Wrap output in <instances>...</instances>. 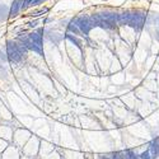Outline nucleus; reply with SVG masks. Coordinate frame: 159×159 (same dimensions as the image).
<instances>
[{
	"label": "nucleus",
	"instance_id": "f257e3e1",
	"mask_svg": "<svg viewBox=\"0 0 159 159\" xmlns=\"http://www.w3.org/2000/svg\"><path fill=\"white\" fill-rule=\"evenodd\" d=\"M145 23V14L141 12H124L119 14V24L120 26H130L136 31L142 28Z\"/></svg>",
	"mask_w": 159,
	"mask_h": 159
},
{
	"label": "nucleus",
	"instance_id": "f03ea898",
	"mask_svg": "<svg viewBox=\"0 0 159 159\" xmlns=\"http://www.w3.org/2000/svg\"><path fill=\"white\" fill-rule=\"evenodd\" d=\"M94 27H101L103 29H113L119 24V14L116 13H95L90 15Z\"/></svg>",
	"mask_w": 159,
	"mask_h": 159
},
{
	"label": "nucleus",
	"instance_id": "7ed1b4c3",
	"mask_svg": "<svg viewBox=\"0 0 159 159\" xmlns=\"http://www.w3.org/2000/svg\"><path fill=\"white\" fill-rule=\"evenodd\" d=\"M27 52V48L21 43H17L14 41L7 42V54L12 62H21L24 59Z\"/></svg>",
	"mask_w": 159,
	"mask_h": 159
},
{
	"label": "nucleus",
	"instance_id": "20e7f679",
	"mask_svg": "<svg viewBox=\"0 0 159 159\" xmlns=\"http://www.w3.org/2000/svg\"><path fill=\"white\" fill-rule=\"evenodd\" d=\"M76 23V26L79 27V29L81 31V33L84 36H87L90 32V29L94 27V23H93L92 18L90 17H79L76 19H74Z\"/></svg>",
	"mask_w": 159,
	"mask_h": 159
},
{
	"label": "nucleus",
	"instance_id": "39448f33",
	"mask_svg": "<svg viewBox=\"0 0 159 159\" xmlns=\"http://www.w3.org/2000/svg\"><path fill=\"white\" fill-rule=\"evenodd\" d=\"M19 41H21L22 45H23L27 50H31V51H33V52H37L38 55H43L42 48H40L37 45H34L28 36H23V37H21V36H19Z\"/></svg>",
	"mask_w": 159,
	"mask_h": 159
},
{
	"label": "nucleus",
	"instance_id": "423d86ee",
	"mask_svg": "<svg viewBox=\"0 0 159 159\" xmlns=\"http://www.w3.org/2000/svg\"><path fill=\"white\" fill-rule=\"evenodd\" d=\"M42 31L43 29H38L37 32H32V33L28 34V37L31 38V41L34 43V45H37L40 48H42Z\"/></svg>",
	"mask_w": 159,
	"mask_h": 159
},
{
	"label": "nucleus",
	"instance_id": "0eeeda50",
	"mask_svg": "<svg viewBox=\"0 0 159 159\" xmlns=\"http://www.w3.org/2000/svg\"><path fill=\"white\" fill-rule=\"evenodd\" d=\"M149 152H150V154H152L153 159L159 157V140H158V139H155V140H153L152 142H150Z\"/></svg>",
	"mask_w": 159,
	"mask_h": 159
},
{
	"label": "nucleus",
	"instance_id": "6e6552de",
	"mask_svg": "<svg viewBox=\"0 0 159 159\" xmlns=\"http://www.w3.org/2000/svg\"><path fill=\"white\" fill-rule=\"evenodd\" d=\"M22 3H23V0H14V3L12 5V9H10V17L17 15V13L22 9Z\"/></svg>",
	"mask_w": 159,
	"mask_h": 159
},
{
	"label": "nucleus",
	"instance_id": "1a4fd4ad",
	"mask_svg": "<svg viewBox=\"0 0 159 159\" xmlns=\"http://www.w3.org/2000/svg\"><path fill=\"white\" fill-rule=\"evenodd\" d=\"M65 37H66L68 40L70 41V42H73L74 45L76 46V47L81 48V45H83V42H81V40H79V38H76L75 36H71L70 33H66V34H65Z\"/></svg>",
	"mask_w": 159,
	"mask_h": 159
},
{
	"label": "nucleus",
	"instance_id": "9d476101",
	"mask_svg": "<svg viewBox=\"0 0 159 159\" xmlns=\"http://www.w3.org/2000/svg\"><path fill=\"white\" fill-rule=\"evenodd\" d=\"M68 29H69V32H73L74 34H78V36L81 34V31L79 29V27L76 26L75 21H71V22H70V24L68 26Z\"/></svg>",
	"mask_w": 159,
	"mask_h": 159
},
{
	"label": "nucleus",
	"instance_id": "9b49d317",
	"mask_svg": "<svg viewBox=\"0 0 159 159\" xmlns=\"http://www.w3.org/2000/svg\"><path fill=\"white\" fill-rule=\"evenodd\" d=\"M42 1H45V0H23V3H22V9L27 8L28 5H37Z\"/></svg>",
	"mask_w": 159,
	"mask_h": 159
},
{
	"label": "nucleus",
	"instance_id": "f8f14e48",
	"mask_svg": "<svg viewBox=\"0 0 159 159\" xmlns=\"http://www.w3.org/2000/svg\"><path fill=\"white\" fill-rule=\"evenodd\" d=\"M125 154H126V158L127 159H140V157H138L132 150H125Z\"/></svg>",
	"mask_w": 159,
	"mask_h": 159
},
{
	"label": "nucleus",
	"instance_id": "ddd939ff",
	"mask_svg": "<svg viewBox=\"0 0 159 159\" xmlns=\"http://www.w3.org/2000/svg\"><path fill=\"white\" fill-rule=\"evenodd\" d=\"M139 157H140V159H153L152 158V154H150L149 150H146V152H142L141 154L139 155Z\"/></svg>",
	"mask_w": 159,
	"mask_h": 159
},
{
	"label": "nucleus",
	"instance_id": "4468645a",
	"mask_svg": "<svg viewBox=\"0 0 159 159\" xmlns=\"http://www.w3.org/2000/svg\"><path fill=\"white\" fill-rule=\"evenodd\" d=\"M111 159H119V155H117V153H113V154H112V157H111Z\"/></svg>",
	"mask_w": 159,
	"mask_h": 159
},
{
	"label": "nucleus",
	"instance_id": "2eb2a0df",
	"mask_svg": "<svg viewBox=\"0 0 159 159\" xmlns=\"http://www.w3.org/2000/svg\"><path fill=\"white\" fill-rule=\"evenodd\" d=\"M37 26V22H31V23H29V27H36Z\"/></svg>",
	"mask_w": 159,
	"mask_h": 159
},
{
	"label": "nucleus",
	"instance_id": "dca6fc26",
	"mask_svg": "<svg viewBox=\"0 0 159 159\" xmlns=\"http://www.w3.org/2000/svg\"><path fill=\"white\" fill-rule=\"evenodd\" d=\"M101 159H111V158H108V157H102Z\"/></svg>",
	"mask_w": 159,
	"mask_h": 159
}]
</instances>
